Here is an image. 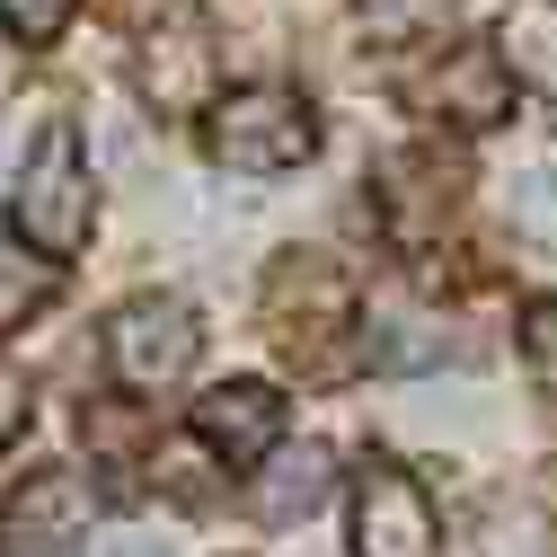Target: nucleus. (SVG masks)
<instances>
[{"mask_svg": "<svg viewBox=\"0 0 557 557\" xmlns=\"http://www.w3.org/2000/svg\"><path fill=\"white\" fill-rule=\"evenodd\" d=\"M89 213H98V195H89L81 133H72V124H53L45 143L27 151V169H18V239L53 265V257H72V248L89 239Z\"/></svg>", "mask_w": 557, "mask_h": 557, "instance_id": "f257e3e1", "label": "nucleus"}, {"mask_svg": "<svg viewBox=\"0 0 557 557\" xmlns=\"http://www.w3.org/2000/svg\"><path fill=\"white\" fill-rule=\"evenodd\" d=\"M319 151V124L293 89H231L213 107V160L239 177H284Z\"/></svg>", "mask_w": 557, "mask_h": 557, "instance_id": "f03ea898", "label": "nucleus"}, {"mask_svg": "<svg viewBox=\"0 0 557 557\" xmlns=\"http://www.w3.org/2000/svg\"><path fill=\"white\" fill-rule=\"evenodd\" d=\"M195 345H203L195 310L169 301V293H143V301H124V310L107 319V372H115L133 398H160V389H177V381L195 372Z\"/></svg>", "mask_w": 557, "mask_h": 557, "instance_id": "7ed1b4c3", "label": "nucleus"}, {"mask_svg": "<svg viewBox=\"0 0 557 557\" xmlns=\"http://www.w3.org/2000/svg\"><path fill=\"white\" fill-rule=\"evenodd\" d=\"M434 505L398 460H363L355 469V557H434Z\"/></svg>", "mask_w": 557, "mask_h": 557, "instance_id": "20e7f679", "label": "nucleus"}, {"mask_svg": "<svg viewBox=\"0 0 557 557\" xmlns=\"http://www.w3.org/2000/svg\"><path fill=\"white\" fill-rule=\"evenodd\" d=\"M398 89H407V107L451 115V124H496V115H513V72H505V45H451L443 62L407 72Z\"/></svg>", "mask_w": 557, "mask_h": 557, "instance_id": "39448f33", "label": "nucleus"}, {"mask_svg": "<svg viewBox=\"0 0 557 557\" xmlns=\"http://www.w3.org/2000/svg\"><path fill=\"white\" fill-rule=\"evenodd\" d=\"M89 522H98V486L81 469H36L10 496V513H0V548L10 557H62L72 540H89Z\"/></svg>", "mask_w": 557, "mask_h": 557, "instance_id": "423d86ee", "label": "nucleus"}, {"mask_svg": "<svg viewBox=\"0 0 557 557\" xmlns=\"http://www.w3.org/2000/svg\"><path fill=\"white\" fill-rule=\"evenodd\" d=\"M195 434L213 443L222 460H265L274 443H284V398H274L265 381H222V389H203L195 398Z\"/></svg>", "mask_w": 557, "mask_h": 557, "instance_id": "0eeeda50", "label": "nucleus"}, {"mask_svg": "<svg viewBox=\"0 0 557 557\" xmlns=\"http://www.w3.org/2000/svg\"><path fill=\"white\" fill-rule=\"evenodd\" d=\"M460 160L443 151V143H416V151H398L389 169H381V203H389V222L407 231V239H425V231H443L451 222V203H460Z\"/></svg>", "mask_w": 557, "mask_h": 557, "instance_id": "6e6552de", "label": "nucleus"}, {"mask_svg": "<svg viewBox=\"0 0 557 557\" xmlns=\"http://www.w3.org/2000/svg\"><path fill=\"white\" fill-rule=\"evenodd\" d=\"M143 89H151L169 115H186V107L213 98V45H203V27H195L186 0H169V36L143 45Z\"/></svg>", "mask_w": 557, "mask_h": 557, "instance_id": "1a4fd4ad", "label": "nucleus"}, {"mask_svg": "<svg viewBox=\"0 0 557 557\" xmlns=\"http://www.w3.org/2000/svg\"><path fill=\"white\" fill-rule=\"evenodd\" d=\"M327 478H336L327 443H301V451H265V469H257V513H265V522H293V513H310V505L327 496Z\"/></svg>", "mask_w": 557, "mask_h": 557, "instance_id": "9d476101", "label": "nucleus"}, {"mask_svg": "<svg viewBox=\"0 0 557 557\" xmlns=\"http://www.w3.org/2000/svg\"><path fill=\"white\" fill-rule=\"evenodd\" d=\"M505 72H531L540 89H557V0H522L513 27H505Z\"/></svg>", "mask_w": 557, "mask_h": 557, "instance_id": "9b49d317", "label": "nucleus"}, {"mask_svg": "<svg viewBox=\"0 0 557 557\" xmlns=\"http://www.w3.org/2000/svg\"><path fill=\"white\" fill-rule=\"evenodd\" d=\"M355 10H363V27L381 45H416V36H443L460 0H355Z\"/></svg>", "mask_w": 557, "mask_h": 557, "instance_id": "f8f14e48", "label": "nucleus"}, {"mask_svg": "<svg viewBox=\"0 0 557 557\" xmlns=\"http://www.w3.org/2000/svg\"><path fill=\"white\" fill-rule=\"evenodd\" d=\"M53 301V265L45 257H18V248H0V336H10L18 319H36Z\"/></svg>", "mask_w": 557, "mask_h": 557, "instance_id": "ddd939ff", "label": "nucleus"}, {"mask_svg": "<svg viewBox=\"0 0 557 557\" xmlns=\"http://www.w3.org/2000/svg\"><path fill=\"white\" fill-rule=\"evenodd\" d=\"M505 203H513V231H531V239H557V160H531V169H513Z\"/></svg>", "mask_w": 557, "mask_h": 557, "instance_id": "4468645a", "label": "nucleus"}, {"mask_svg": "<svg viewBox=\"0 0 557 557\" xmlns=\"http://www.w3.org/2000/svg\"><path fill=\"white\" fill-rule=\"evenodd\" d=\"M522 363H531V381L557 398V301H531V310H522Z\"/></svg>", "mask_w": 557, "mask_h": 557, "instance_id": "2eb2a0df", "label": "nucleus"}, {"mask_svg": "<svg viewBox=\"0 0 557 557\" xmlns=\"http://www.w3.org/2000/svg\"><path fill=\"white\" fill-rule=\"evenodd\" d=\"M62 18H72V0H0V27H18L27 45H45Z\"/></svg>", "mask_w": 557, "mask_h": 557, "instance_id": "dca6fc26", "label": "nucleus"}, {"mask_svg": "<svg viewBox=\"0 0 557 557\" xmlns=\"http://www.w3.org/2000/svg\"><path fill=\"white\" fill-rule=\"evenodd\" d=\"M107 557H177V540H169V531H115Z\"/></svg>", "mask_w": 557, "mask_h": 557, "instance_id": "f3484780", "label": "nucleus"}, {"mask_svg": "<svg viewBox=\"0 0 557 557\" xmlns=\"http://www.w3.org/2000/svg\"><path fill=\"white\" fill-rule=\"evenodd\" d=\"M18 425H27V389H18V372H10V363H0V443H10Z\"/></svg>", "mask_w": 557, "mask_h": 557, "instance_id": "a211bd4d", "label": "nucleus"}]
</instances>
